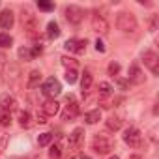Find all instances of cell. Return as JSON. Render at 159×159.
<instances>
[{
	"label": "cell",
	"mask_w": 159,
	"mask_h": 159,
	"mask_svg": "<svg viewBox=\"0 0 159 159\" xmlns=\"http://www.w3.org/2000/svg\"><path fill=\"white\" fill-rule=\"evenodd\" d=\"M116 26L124 34H133V32H137L139 23H137V17L131 11H118L116 13Z\"/></svg>",
	"instance_id": "6da1fadb"
},
{
	"label": "cell",
	"mask_w": 159,
	"mask_h": 159,
	"mask_svg": "<svg viewBox=\"0 0 159 159\" xmlns=\"http://www.w3.org/2000/svg\"><path fill=\"white\" fill-rule=\"evenodd\" d=\"M41 94H43L47 99H54L56 96L62 94V84L56 81L54 77H49L47 81L41 84Z\"/></svg>",
	"instance_id": "7a4b0ae2"
},
{
	"label": "cell",
	"mask_w": 159,
	"mask_h": 159,
	"mask_svg": "<svg viewBox=\"0 0 159 159\" xmlns=\"http://www.w3.org/2000/svg\"><path fill=\"white\" fill-rule=\"evenodd\" d=\"M92 148H94L98 153L105 155V153H109V152L112 150V142H111V139L105 137V135H96V137L92 139Z\"/></svg>",
	"instance_id": "3957f363"
},
{
	"label": "cell",
	"mask_w": 159,
	"mask_h": 159,
	"mask_svg": "<svg viewBox=\"0 0 159 159\" xmlns=\"http://www.w3.org/2000/svg\"><path fill=\"white\" fill-rule=\"evenodd\" d=\"M64 15H66V21L69 23V25H79V23H83V19H84V11H83V8H79V6H67L66 10H64Z\"/></svg>",
	"instance_id": "277c9868"
},
{
	"label": "cell",
	"mask_w": 159,
	"mask_h": 159,
	"mask_svg": "<svg viewBox=\"0 0 159 159\" xmlns=\"http://www.w3.org/2000/svg\"><path fill=\"white\" fill-rule=\"evenodd\" d=\"M23 28L26 30V34L30 36V38H36L38 36V19L30 13V11H23Z\"/></svg>",
	"instance_id": "5b68a950"
},
{
	"label": "cell",
	"mask_w": 159,
	"mask_h": 159,
	"mask_svg": "<svg viewBox=\"0 0 159 159\" xmlns=\"http://www.w3.org/2000/svg\"><path fill=\"white\" fill-rule=\"evenodd\" d=\"M124 142H125L127 146H131V148H139V146L142 144V135H140V131H139L137 127H127V129L124 131Z\"/></svg>",
	"instance_id": "8992f818"
},
{
	"label": "cell",
	"mask_w": 159,
	"mask_h": 159,
	"mask_svg": "<svg viewBox=\"0 0 159 159\" xmlns=\"http://www.w3.org/2000/svg\"><path fill=\"white\" fill-rule=\"evenodd\" d=\"M77 114H79V103L75 101L73 96H69V98H67V105H66V109L62 111V120H64V122H73V120L77 118Z\"/></svg>",
	"instance_id": "52a82bcc"
},
{
	"label": "cell",
	"mask_w": 159,
	"mask_h": 159,
	"mask_svg": "<svg viewBox=\"0 0 159 159\" xmlns=\"http://www.w3.org/2000/svg\"><path fill=\"white\" fill-rule=\"evenodd\" d=\"M86 45H88V41H86V39H77V38H71V39H67V41L64 43V49H66L67 52L81 54V52H84V51H86Z\"/></svg>",
	"instance_id": "ba28073f"
},
{
	"label": "cell",
	"mask_w": 159,
	"mask_h": 159,
	"mask_svg": "<svg viewBox=\"0 0 159 159\" xmlns=\"http://www.w3.org/2000/svg\"><path fill=\"white\" fill-rule=\"evenodd\" d=\"M142 62L144 66L153 73V75H159V56L153 52V51H146L142 54Z\"/></svg>",
	"instance_id": "9c48e42d"
},
{
	"label": "cell",
	"mask_w": 159,
	"mask_h": 159,
	"mask_svg": "<svg viewBox=\"0 0 159 159\" xmlns=\"http://www.w3.org/2000/svg\"><path fill=\"white\" fill-rule=\"evenodd\" d=\"M92 28L98 32V34H107L109 32V23L103 15H99L98 11H94L92 15Z\"/></svg>",
	"instance_id": "30bf717a"
},
{
	"label": "cell",
	"mask_w": 159,
	"mask_h": 159,
	"mask_svg": "<svg viewBox=\"0 0 159 159\" xmlns=\"http://www.w3.org/2000/svg\"><path fill=\"white\" fill-rule=\"evenodd\" d=\"M0 109L11 114L13 111H17V99L11 94H2L0 96Z\"/></svg>",
	"instance_id": "8fae6325"
},
{
	"label": "cell",
	"mask_w": 159,
	"mask_h": 159,
	"mask_svg": "<svg viewBox=\"0 0 159 159\" xmlns=\"http://www.w3.org/2000/svg\"><path fill=\"white\" fill-rule=\"evenodd\" d=\"M83 140H84V129L83 127H75L71 133H69V146L71 148H79L83 144Z\"/></svg>",
	"instance_id": "7c38bea8"
},
{
	"label": "cell",
	"mask_w": 159,
	"mask_h": 159,
	"mask_svg": "<svg viewBox=\"0 0 159 159\" xmlns=\"http://www.w3.org/2000/svg\"><path fill=\"white\" fill-rule=\"evenodd\" d=\"M58 111H60V103L56 99H47L41 103V112L45 116H54V114H58Z\"/></svg>",
	"instance_id": "4fadbf2b"
},
{
	"label": "cell",
	"mask_w": 159,
	"mask_h": 159,
	"mask_svg": "<svg viewBox=\"0 0 159 159\" xmlns=\"http://www.w3.org/2000/svg\"><path fill=\"white\" fill-rule=\"evenodd\" d=\"M15 23V15L11 10H4L2 13H0V26H2L4 30H10Z\"/></svg>",
	"instance_id": "5bb4252c"
},
{
	"label": "cell",
	"mask_w": 159,
	"mask_h": 159,
	"mask_svg": "<svg viewBox=\"0 0 159 159\" xmlns=\"http://www.w3.org/2000/svg\"><path fill=\"white\" fill-rule=\"evenodd\" d=\"M39 83H41V71L39 69H34V71H30V75H28V81H26V88H38L39 86Z\"/></svg>",
	"instance_id": "9a60e30c"
},
{
	"label": "cell",
	"mask_w": 159,
	"mask_h": 159,
	"mask_svg": "<svg viewBox=\"0 0 159 159\" xmlns=\"http://www.w3.org/2000/svg\"><path fill=\"white\" fill-rule=\"evenodd\" d=\"M129 81L131 83H135V84H140L142 81H144V75H142V71H140V67L139 66H131L129 67Z\"/></svg>",
	"instance_id": "2e32d148"
},
{
	"label": "cell",
	"mask_w": 159,
	"mask_h": 159,
	"mask_svg": "<svg viewBox=\"0 0 159 159\" xmlns=\"http://www.w3.org/2000/svg\"><path fill=\"white\" fill-rule=\"evenodd\" d=\"M92 83H94V77L88 69H84L83 77H81V88H83V94H86L90 88H92Z\"/></svg>",
	"instance_id": "e0dca14e"
},
{
	"label": "cell",
	"mask_w": 159,
	"mask_h": 159,
	"mask_svg": "<svg viewBox=\"0 0 159 159\" xmlns=\"http://www.w3.org/2000/svg\"><path fill=\"white\" fill-rule=\"evenodd\" d=\"M47 36H49L51 39L60 38V26H58V23H56V21H51V23L47 25Z\"/></svg>",
	"instance_id": "ac0fdd59"
},
{
	"label": "cell",
	"mask_w": 159,
	"mask_h": 159,
	"mask_svg": "<svg viewBox=\"0 0 159 159\" xmlns=\"http://www.w3.org/2000/svg\"><path fill=\"white\" fill-rule=\"evenodd\" d=\"M19 125L25 127V129H28V127L32 125V116H30L28 111H21V112H19Z\"/></svg>",
	"instance_id": "d6986e66"
},
{
	"label": "cell",
	"mask_w": 159,
	"mask_h": 159,
	"mask_svg": "<svg viewBox=\"0 0 159 159\" xmlns=\"http://www.w3.org/2000/svg\"><path fill=\"white\" fill-rule=\"evenodd\" d=\"M84 120H86V124H90V125L98 124V122L101 120V111H90V112H86V114H84Z\"/></svg>",
	"instance_id": "ffe728a7"
},
{
	"label": "cell",
	"mask_w": 159,
	"mask_h": 159,
	"mask_svg": "<svg viewBox=\"0 0 159 159\" xmlns=\"http://www.w3.org/2000/svg\"><path fill=\"white\" fill-rule=\"evenodd\" d=\"M107 127H109L111 131H118V129L122 127V120H120L118 116H111V118L107 120Z\"/></svg>",
	"instance_id": "44dd1931"
},
{
	"label": "cell",
	"mask_w": 159,
	"mask_h": 159,
	"mask_svg": "<svg viewBox=\"0 0 159 159\" xmlns=\"http://www.w3.org/2000/svg\"><path fill=\"white\" fill-rule=\"evenodd\" d=\"M13 45V38L10 34H0V47L2 49H8Z\"/></svg>",
	"instance_id": "7402d4cb"
},
{
	"label": "cell",
	"mask_w": 159,
	"mask_h": 159,
	"mask_svg": "<svg viewBox=\"0 0 159 159\" xmlns=\"http://www.w3.org/2000/svg\"><path fill=\"white\" fill-rule=\"evenodd\" d=\"M10 124H11V114L0 109V125H2V127H8Z\"/></svg>",
	"instance_id": "603a6c76"
},
{
	"label": "cell",
	"mask_w": 159,
	"mask_h": 159,
	"mask_svg": "<svg viewBox=\"0 0 159 159\" xmlns=\"http://www.w3.org/2000/svg\"><path fill=\"white\" fill-rule=\"evenodd\" d=\"M77 79H79L77 69H66V81H67L69 84H75V83H77Z\"/></svg>",
	"instance_id": "cb8c5ba5"
},
{
	"label": "cell",
	"mask_w": 159,
	"mask_h": 159,
	"mask_svg": "<svg viewBox=\"0 0 159 159\" xmlns=\"http://www.w3.org/2000/svg\"><path fill=\"white\" fill-rule=\"evenodd\" d=\"M51 140H52V135H51V133H41V135L38 137V144H39V146H43V148H45V146H49V144H51Z\"/></svg>",
	"instance_id": "d4e9b609"
},
{
	"label": "cell",
	"mask_w": 159,
	"mask_h": 159,
	"mask_svg": "<svg viewBox=\"0 0 159 159\" xmlns=\"http://www.w3.org/2000/svg\"><path fill=\"white\" fill-rule=\"evenodd\" d=\"M60 157H62V148H60L58 144L51 146V150H49V159H60Z\"/></svg>",
	"instance_id": "484cf974"
},
{
	"label": "cell",
	"mask_w": 159,
	"mask_h": 159,
	"mask_svg": "<svg viewBox=\"0 0 159 159\" xmlns=\"http://www.w3.org/2000/svg\"><path fill=\"white\" fill-rule=\"evenodd\" d=\"M111 94H112V86H111L109 83H101V84H99V96L107 98V96H111Z\"/></svg>",
	"instance_id": "4316f807"
},
{
	"label": "cell",
	"mask_w": 159,
	"mask_h": 159,
	"mask_svg": "<svg viewBox=\"0 0 159 159\" xmlns=\"http://www.w3.org/2000/svg\"><path fill=\"white\" fill-rule=\"evenodd\" d=\"M62 64H64L67 69H75V67H77V60H75V58H69V56H62Z\"/></svg>",
	"instance_id": "83f0119b"
},
{
	"label": "cell",
	"mask_w": 159,
	"mask_h": 159,
	"mask_svg": "<svg viewBox=\"0 0 159 159\" xmlns=\"http://www.w3.org/2000/svg\"><path fill=\"white\" fill-rule=\"evenodd\" d=\"M19 56L23 58V60H32L34 56H32V51L28 49V47H21L19 49Z\"/></svg>",
	"instance_id": "f1b7e54d"
},
{
	"label": "cell",
	"mask_w": 159,
	"mask_h": 159,
	"mask_svg": "<svg viewBox=\"0 0 159 159\" xmlns=\"http://www.w3.org/2000/svg\"><path fill=\"white\" fill-rule=\"evenodd\" d=\"M38 8H39L41 11H52V10H54V4L45 2V0H39V2H38Z\"/></svg>",
	"instance_id": "f546056e"
},
{
	"label": "cell",
	"mask_w": 159,
	"mask_h": 159,
	"mask_svg": "<svg viewBox=\"0 0 159 159\" xmlns=\"http://www.w3.org/2000/svg\"><path fill=\"white\" fill-rule=\"evenodd\" d=\"M6 146H8V135L4 131H0V153L6 150Z\"/></svg>",
	"instance_id": "4dcf8cb0"
},
{
	"label": "cell",
	"mask_w": 159,
	"mask_h": 159,
	"mask_svg": "<svg viewBox=\"0 0 159 159\" xmlns=\"http://www.w3.org/2000/svg\"><path fill=\"white\" fill-rule=\"evenodd\" d=\"M109 73L111 75H118L120 73V64L118 62H111L109 64Z\"/></svg>",
	"instance_id": "1f68e13d"
},
{
	"label": "cell",
	"mask_w": 159,
	"mask_h": 159,
	"mask_svg": "<svg viewBox=\"0 0 159 159\" xmlns=\"http://www.w3.org/2000/svg\"><path fill=\"white\" fill-rule=\"evenodd\" d=\"M41 52H43V47H41V43H36V45H34V49H32V56L36 58V56H38V54H41Z\"/></svg>",
	"instance_id": "d6a6232c"
},
{
	"label": "cell",
	"mask_w": 159,
	"mask_h": 159,
	"mask_svg": "<svg viewBox=\"0 0 159 159\" xmlns=\"http://www.w3.org/2000/svg\"><path fill=\"white\" fill-rule=\"evenodd\" d=\"M36 122H38V124H47V116H45L41 111H38V114H36Z\"/></svg>",
	"instance_id": "836d02e7"
},
{
	"label": "cell",
	"mask_w": 159,
	"mask_h": 159,
	"mask_svg": "<svg viewBox=\"0 0 159 159\" xmlns=\"http://www.w3.org/2000/svg\"><path fill=\"white\" fill-rule=\"evenodd\" d=\"M6 62H8L6 54H4V52H0V73L4 71V67H6Z\"/></svg>",
	"instance_id": "e575fe53"
},
{
	"label": "cell",
	"mask_w": 159,
	"mask_h": 159,
	"mask_svg": "<svg viewBox=\"0 0 159 159\" xmlns=\"http://www.w3.org/2000/svg\"><path fill=\"white\" fill-rule=\"evenodd\" d=\"M96 49H98L99 52H105V43H103L101 39H98V41H96Z\"/></svg>",
	"instance_id": "d590c367"
},
{
	"label": "cell",
	"mask_w": 159,
	"mask_h": 159,
	"mask_svg": "<svg viewBox=\"0 0 159 159\" xmlns=\"http://www.w3.org/2000/svg\"><path fill=\"white\" fill-rule=\"evenodd\" d=\"M71 159H92V157L86 155V153H79V155H75V157H71Z\"/></svg>",
	"instance_id": "8d00e7d4"
},
{
	"label": "cell",
	"mask_w": 159,
	"mask_h": 159,
	"mask_svg": "<svg viewBox=\"0 0 159 159\" xmlns=\"http://www.w3.org/2000/svg\"><path fill=\"white\" fill-rule=\"evenodd\" d=\"M127 159H140L139 155H131V157H127Z\"/></svg>",
	"instance_id": "74e56055"
},
{
	"label": "cell",
	"mask_w": 159,
	"mask_h": 159,
	"mask_svg": "<svg viewBox=\"0 0 159 159\" xmlns=\"http://www.w3.org/2000/svg\"><path fill=\"white\" fill-rule=\"evenodd\" d=\"M111 159H118V155H112V157H111Z\"/></svg>",
	"instance_id": "f35d334b"
}]
</instances>
